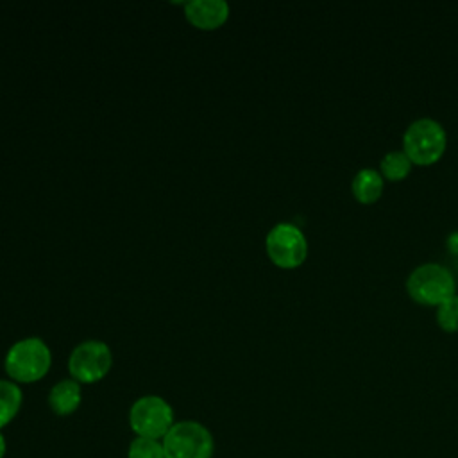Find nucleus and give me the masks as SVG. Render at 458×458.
Returning a JSON list of instances; mask_svg holds the SVG:
<instances>
[{
    "instance_id": "nucleus-12",
    "label": "nucleus",
    "mask_w": 458,
    "mask_h": 458,
    "mask_svg": "<svg viewBox=\"0 0 458 458\" xmlns=\"http://www.w3.org/2000/svg\"><path fill=\"white\" fill-rule=\"evenodd\" d=\"M411 170V159L404 150H390L381 159V175L390 181H399Z\"/></svg>"
},
{
    "instance_id": "nucleus-5",
    "label": "nucleus",
    "mask_w": 458,
    "mask_h": 458,
    "mask_svg": "<svg viewBox=\"0 0 458 458\" xmlns=\"http://www.w3.org/2000/svg\"><path fill=\"white\" fill-rule=\"evenodd\" d=\"M131 429L138 437L163 440L174 422V410L159 395H143L136 399L129 410Z\"/></svg>"
},
{
    "instance_id": "nucleus-2",
    "label": "nucleus",
    "mask_w": 458,
    "mask_h": 458,
    "mask_svg": "<svg viewBox=\"0 0 458 458\" xmlns=\"http://www.w3.org/2000/svg\"><path fill=\"white\" fill-rule=\"evenodd\" d=\"M447 134L444 125L429 116L413 120L403 134V150L417 165L435 163L445 150Z\"/></svg>"
},
{
    "instance_id": "nucleus-13",
    "label": "nucleus",
    "mask_w": 458,
    "mask_h": 458,
    "mask_svg": "<svg viewBox=\"0 0 458 458\" xmlns=\"http://www.w3.org/2000/svg\"><path fill=\"white\" fill-rule=\"evenodd\" d=\"M129 458H165V449L163 442L156 438H147V437H136L129 444L127 451Z\"/></svg>"
},
{
    "instance_id": "nucleus-10",
    "label": "nucleus",
    "mask_w": 458,
    "mask_h": 458,
    "mask_svg": "<svg viewBox=\"0 0 458 458\" xmlns=\"http://www.w3.org/2000/svg\"><path fill=\"white\" fill-rule=\"evenodd\" d=\"M383 188H385V177L376 168H370V166L361 168L352 177V193L363 204L376 202L381 197Z\"/></svg>"
},
{
    "instance_id": "nucleus-4",
    "label": "nucleus",
    "mask_w": 458,
    "mask_h": 458,
    "mask_svg": "<svg viewBox=\"0 0 458 458\" xmlns=\"http://www.w3.org/2000/svg\"><path fill=\"white\" fill-rule=\"evenodd\" d=\"M454 276L440 263H422L415 267L408 279L406 290L420 304H440L454 293Z\"/></svg>"
},
{
    "instance_id": "nucleus-14",
    "label": "nucleus",
    "mask_w": 458,
    "mask_h": 458,
    "mask_svg": "<svg viewBox=\"0 0 458 458\" xmlns=\"http://www.w3.org/2000/svg\"><path fill=\"white\" fill-rule=\"evenodd\" d=\"M438 326L445 331H458V293H453L437 306Z\"/></svg>"
},
{
    "instance_id": "nucleus-16",
    "label": "nucleus",
    "mask_w": 458,
    "mask_h": 458,
    "mask_svg": "<svg viewBox=\"0 0 458 458\" xmlns=\"http://www.w3.org/2000/svg\"><path fill=\"white\" fill-rule=\"evenodd\" d=\"M5 451H7V444H5V438H4V435L0 431V458L5 456Z\"/></svg>"
},
{
    "instance_id": "nucleus-6",
    "label": "nucleus",
    "mask_w": 458,
    "mask_h": 458,
    "mask_svg": "<svg viewBox=\"0 0 458 458\" xmlns=\"http://www.w3.org/2000/svg\"><path fill=\"white\" fill-rule=\"evenodd\" d=\"M265 249L277 267L293 268L306 259L308 242L295 224L279 222L267 233Z\"/></svg>"
},
{
    "instance_id": "nucleus-15",
    "label": "nucleus",
    "mask_w": 458,
    "mask_h": 458,
    "mask_svg": "<svg viewBox=\"0 0 458 458\" xmlns=\"http://www.w3.org/2000/svg\"><path fill=\"white\" fill-rule=\"evenodd\" d=\"M445 245H447V249H449L451 254H458V229H454V231H451V233L447 234Z\"/></svg>"
},
{
    "instance_id": "nucleus-3",
    "label": "nucleus",
    "mask_w": 458,
    "mask_h": 458,
    "mask_svg": "<svg viewBox=\"0 0 458 458\" xmlns=\"http://www.w3.org/2000/svg\"><path fill=\"white\" fill-rule=\"evenodd\" d=\"M165 458H211L215 442L211 431L197 420H179L163 437Z\"/></svg>"
},
{
    "instance_id": "nucleus-7",
    "label": "nucleus",
    "mask_w": 458,
    "mask_h": 458,
    "mask_svg": "<svg viewBox=\"0 0 458 458\" xmlns=\"http://www.w3.org/2000/svg\"><path fill=\"white\" fill-rule=\"evenodd\" d=\"M113 365V354L102 340H84L73 347L68 358L72 379L79 383L100 381Z\"/></svg>"
},
{
    "instance_id": "nucleus-9",
    "label": "nucleus",
    "mask_w": 458,
    "mask_h": 458,
    "mask_svg": "<svg viewBox=\"0 0 458 458\" xmlns=\"http://www.w3.org/2000/svg\"><path fill=\"white\" fill-rule=\"evenodd\" d=\"M82 401L81 383L75 379H61L57 381L48 394V404L50 410L55 415H70L73 413Z\"/></svg>"
},
{
    "instance_id": "nucleus-11",
    "label": "nucleus",
    "mask_w": 458,
    "mask_h": 458,
    "mask_svg": "<svg viewBox=\"0 0 458 458\" xmlns=\"http://www.w3.org/2000/svg\"><path fill=\"white\" fill-rule=\"evenodd\" d=\"M21 401V388L14 381L0 379V429L18 415Z\"/></svg>"
},
{
    "instance_id": "nucleus-8",
    "label": "nucleus",
    "mask_w": 458,
    "mask_h": 458,
    "mask_svg": "<svg viewBox=\"0 0 458 458\" xmlns=\"http://www.w3.org/2000/svg\"><path fill=\"white\" fill-rule=\"evenodd\" d=\"M184 14L190 23L199 29H216L229 16V4L225 0H188Z\"/></svg>"
},
{
    "instance_id": "nucleus-1",
    "label": "nucleus",
    "mask_w": 458,
    "mask_h": 458,
    "mask_svg": "<svg viewBox=\"0 0 458 458\" xmlns=\"http://www.w3.org/2000/svg\"><path fill=\"white\" fill-rule=\"evenodd\" d=\"M52 365V352L39 336H29L14 342L4 360L5 372L13 381H39Z\"/></svg>"
}]
</instances>
